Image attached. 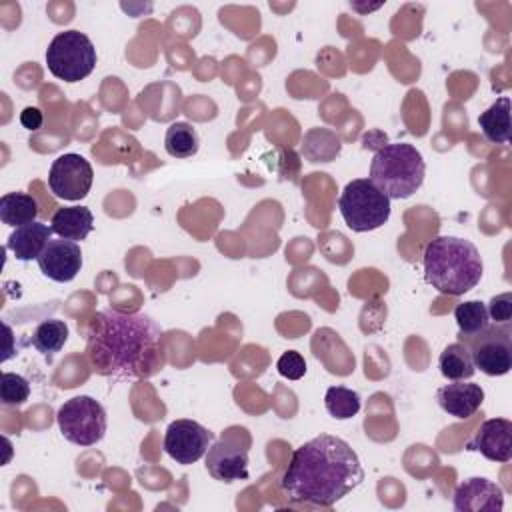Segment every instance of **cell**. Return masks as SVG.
I'll return each instance as SVG.
<instances>
[{
  "label": "cell",
  "mask_w": 512,
  "mask_h": 512,
  "mask_svg": "<svg viewBox=\"0 0 512 512\" xmlns=\"http://www.w3.org/2000/svg\"><path fill=\"white\" fill-rule=\"evenodd\" d=\"M52 230L66 240H84L94 228V216L86 206H64L52 214Z\"/></svg>",
  "instance_id": "17"
},
{
  "label": "cell",
  "mask_w": 512,
  "mask_h": 512,
  "mask_svg": "<svg viewBox=\"0 0 512 512\" xmlns=\"http://www.w3.org/2000/svg\"><path fill=\"white\" fill-rule=\"evenodd\" d=\"M424 278L446 296H462L472 290L484 272L478 248L458 236L432 238L422 254Z\"/></svg>",
  "instance_id": "3"
},
{
  "label": "cell",
  "mask_w": 512,
  "mask_h": 512,
  "mask_svg": "<svg viewBox=\"0 0 512 512\" xmlns=\"http://www.w3.org/2000/svg\"><path fill=\"white\" fill-rule=\"evenodd\" d=\"M440 374L446 380H468L474 376L476 368L470 356V350L464 342H452L448 344L438 358Z\"/></svg>",
  "instance_id": "20"
},
{
  "label": "cell",
  "mask_w": 512,
  "mask_h": 512,
  "mask_svg": "<svg viewBox=\"0 0 512 512\" xmlns=\"http://www.w3.org/2000/svg\"><path fill=\"white\" fill-rule=\"evenodd\" d=\"M38 204L32 194L8 192L0 198V220L8 226H24L38 218Z\"/></svg>",
  "instance_id": "19"
},
{
  "label": "cell",
  "mask_w": 512,
  "mask_h": 512,
  "mask_svg": "<svg viewBox=\"0 0 512 512\" xmlns=\"http://www.w3.org/2000/svg\"><path fill=\"white\" fill-rule=\"evenodd\" d=\"M56 422L62 436L76 446H94L104 438L108 426L104 406L84 394L66 400L56 412Z\"/></svg>",
  "instance_id": "7"
},
{
  "label": "cell",
  "mask_w": 512,
  "mask_h": 512,
  "mask_svg": "<svg viewBox=\"0 0 512 512\" xmlns=\"http://www.w3.org/2000/svg\"><path fill=\"white\" fill-rule=\"evenodd\" d=\"M52 226L42 224L38 220L18 226L6 242V248L16 256V260L28 262L34 260L42 254V250L46 248V244L52 240Z\"/></svg>",
  "instance_id": "16"
},
{
  "label": "cell",
  "mask_w": 512,
  "mask_h": 512,
  "mask_svg": "<svg viewBox=\"0 0 512 512\" xmlns=\"http://www.w3.org/2000/svg\"><path fill=\"white\" fill-rule=\"evenodd\" d=\"M214 434L196 420H174L164 434V450L178 464H194L206 456Z\"/></svg>",
  "instance_id": "11"
},
{
  "label": "cell",
  "mask_w": 512,
  "mask_h": 512,
  "mask_svg": "<svg viewBox=\"0 0 512 512\" xmlns=\"http://www.w3.org/2000/svg\"><path fill=\"white\" fill-rule=\"evenodd\" d=\"M338 208L346 226L354 232L376 230L390 218V198L370 178L350 180L338 198Z\"/></svg>",
  "instance_id": "5"
},
{
  "label": "cell",
  "mask_w": 512,
  "mask_h": 512,
  "mask_svg": "<svg viewBox=\"0 0 512 512\" xmlns=\"http://www.w3.org/2000/svg\"><path fill=\"white\" fill-rule=\"evenodd\" d=\"M326 412L336 420H348L358 414L362 406V398L356 390L346 386H330L324 394Z\"/></svg>",
  "instance_id": "24"
},
{
  "label": "cell",
  "mask_w": 512,
  "mask_h": 512,
  "mask_svg": "<svg viewBox=\"0 0 512 512\" xmlns=\"http://www.w3.org/2000/svg\"><path fill=\"white\" fill-rule=\"evenodd\" d=\"M250 436L244 428H230L206 452V470L214 480L236 482L248 478Z\"/></svg>",
  "instance_id": "8"
},
{
  "label": "cell",
  "mask_w": 512,
  "mask_h": 512,
  "mask_svg": "<svg viewBox=\"0 0 512 512\" xmlns=\"http://www.w3.org/2000/svg\"><path fill=\"white\" fill-rule=\"evenodd\" d=\"M42 112L40 108L36 106H26L22 112H20V124L26 128V130H38L42 126Z\"/></svg>",
  "instance_id": "28"
},
{
  "label": "cell",
  "mask_w": 512,
  "mask_h": 512,
  "mask_svg": "<svg viewBox=\"0 0 512 512\" xmlns=\"http://www.w3.org/2000/svg\"><path fill=\"white\" fill-rule=\"evenodd\" d=\"M30 396V384L16 372H2L0 378V400L4 406H20Z\"/></svg>",
  "instance_id": "25"
},
{
  "label": "cell",
  "mask_w": 512,
  "mask_h": 512,
  "mask_svg": "<svg viewBox=\"0 0 512 512\" xmlns=\"http://www.w3.org/2000/svg\"><path fill=\"white\" fill-rule=\"evenodd\" d=\"M86 336V358L100 376L150 378L164 366L162 328L146 314L100 310Z\"/></svg>",
  "instance_id": "1"
},
{
  "label": "cell",
  "mask_w": 512,
  "mask_h": 512,
  "mask_svg": "<svg viewBox=\"0 0 512 512\" xmlns=\"http://www.w3.org/2000/svg\"><path fill=\"white\" fill-rule=\"evenodd\" d=\"M96 48L80 30H64L56 34L46 48V64L52 76L64 82H80L92 74L96 66Z\"/></svg>",
  "instance_id": "6"
},
{
  "label": "cell",
  "mask_w": 512,
  "mask_h": 512,
  "mask_svg": "<svg viewBox=\"0 0 512 512\" xmlns=\"http://www.w3.org/2000/svg\"><path fill=\"white\" fill-rule=\"evenodd\" d=\"M452 504L458 512H500L504 508V492L496 482L472 476L456 486Z\"/></svg>",
  "instance_id": "13"
},
{
  "label": "cell",
  "mask_w": 512,
  "mask_h": 512,
  "mask_svg": "<svg viewBox=\"0 0 512 512\" xmlns=\"http://www.w3.org/2000/svg\"><path fill=\"white\" fill-rule=\"evenodd\" d=\"M466 450L480 452L492 462H510L512 458V422L506 418H490L480 424L468 440Z\"/></svg>",
  "instance_id": "14"
},
{
  "label": "cell",
  "mask_w": 512,
  "mask_h": 512,
  "mask_svg": "<svg viewBox=\"0 0 512 512\" xmlns=\"http://www.w3.org/2000/svg\"><path fill=\"white\" fill-rule=\"evenodd\" d=\"M94 180V170L90 162L74 152L58 156L48 172V186L56 198L76 202L82 200Z\"/></svg>",
  "instance_id": "10"
},
{
  "label": "cell",
  "mask_w": 512,
  "mask_h": 512,
  "mask_svg": "<svg viewBox=\"0 0 512 512\" xmlns=\"http://www.w3.org/2000/svg\"><path fill=\"white\" fill-rule=\"evenodd\" d=\"M198 132L188 122H174L164 136V148L174 158H190L198 152Z\"/></svg>",
  "instance_id": "23"
},
{
  "label": "cell",
  "mask_w": 512,
  "mask_h": 512,
  "mask_svg": "<svg viewBox=\"0 0 512 512\" xmlns=\"http://www.w3.org/2000/svg\"><path fill=\"white\" fill-rule=\"evenodd\" d=\"M68 340V326L64 320H58V318H48V320H42L34 332H32V346L44 354V356H52L56 352L62 350V346L66 344Z\"/></svg>",
  "instance_id": "22"
},
{
  "label": "cell",
  "mask_w": 512,
  "mask_h": 512,
  "mask_svg": "<svg viewBox=\"0 0 512 512\" xmlns=\"http://www.w3.org/2000/svg\"><path fill=\"white\" fill-rule=\"evenodd\" d=\"M364 480V470L352 446L330 434H320L298 446L280 476V490L290 504L330 508Z\"/></svg>",
  "instance_id": "2"
},
{
  "label": "cell",
  "mask_w": 512,
  "mask_h": 512,
  "mask_svg": "<svg viewBox=\"0 0 512 512\" xmlns=\"http://www.w3.org/2000/svg\"><path fill=\"white\" fill-rule=\"evenodd\" d=\"M426 164L420 150L408 142L384 144L370 162V180L390 200L410 198L424 182Z\"/></svg>",
  "instance_id": "4"
},
{
  "label": "cell",
  "mask_w": 512,
  "mask_h": 512,
  "mask_svg": "<svg viewBox=\"0 0 512 512\" xmlns=\"http://www.w3.org/2000/svg\"><path fill=\"white\" fill-rule=\"evenodd\" d=\"M478 124L486 140L494 144L510 142V98L500 96L494 104H490L480 116Z\"/></svg>",
  "instance_id": "18"
},
{
  "label": "cell",
  "mask_w": 512,
  "mask_h": 512,
  "mask_svg": "<svg viewBox=\"0 0 512 512\" xmlns=\"http://www.w3.org/2000/svg\"><path fill=\"white\" fill-rule=\"evenodd\" d=\"M276 368H278L280 376H284L288 380H300L306 374V360L300 352L288 350L278 358Z\"/></svg>",
  "instance_id": "26"
},
{
  "label": "cell",
  "mask_w": 512,
  "mask_h": 512,
  "mask_svg": "<svg viewBox=\"0 0 512 512\" xmlns=\"http://www.w3.org/2000/svg\"><path fill=\"white\" fill-rule=\"evenodd\" d=\"M474 368L488 376H504L512 368V338L508 324L488 326L482 334L464 342Z\"/></svg>",
  "instance_id": "9"
},
{
  "label": "cell",
  "mask_w": 512,
  "mask_h": 512,
  "mask_svg": "<svg viewBox=\"0 0 512 512\" xmlns=\"http://www.w3.org/2000/svg\"><path fill=\"white\" fill-rule=\"evenodd\" d=\"M490 322L494 324H510L512 318V292H502L490 300L486 306Z\"/></svg>",
  "instance_id": "27"
},
{
  "label": "cell",
  "mask_w": 512,
  "mask_h": 512,
  "mask_svg": "<svg viewBox=\"0 0 512 512\" xmlns=\"http://www.w3.org/2000/svg\"><path fill=\"white\" fill-rule=\"evenodd\" d=\"M454 320L460 330V338L466 342L482 334L490 326V316L486 304L480 300H466L454 308Z\"/></svg>",
  "instance_id": "21"
},
{
  "label": "cell",
  "mask_w": 512,
  "mask_h": 512,
  "mask_svg": "<svg viewBox=\"0 0 512 512\" xmlns=\"http://www.w3.org/2000/svg\"><path fill=\"white\" fill-rule=\"evenodd\" d=\"M436 402L446 414L464 420L470 418L482 406L484 390L480 384L474 382L452 380V384L438 388Z\"/></svg>",
  "instance_id": "15"
},
{
  "label": "cell",
  "mask_w": 512,
  "mask_h": 512,
  "mask_svg": "<svg viewBox=\"0 0 512 512\" xmlns=\"http://www.w3.org/2000/svg\"><path fill=\"white\" fill-rule=\"evenodd\" d=\"M36 260L46 278L54 282H70L82 268V250L74 240L52 238Z\"/></svg>",
  "instance_id": "12"
}]
</instances>
